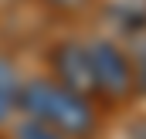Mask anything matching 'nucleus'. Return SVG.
Returning a JSON list of instances; mask_svg holds the SVG:
<instances>
[{
    "mask_svg": "<svg viewBox=\"0 0 146 139\" xmlns=\"http://www.w3.org/2000/svg\"><path fill=\"white\" fill-rule=\"evenodd\" d=\"M17 112L54 126L65 139H92L99 132V115H95L92 99L65 88L51 75H34V78L21 81Z\"/></svg>",
    "mask_w": 146,
    "mask_h": 139,
    "instance_id": "obj_1",
    "label": "nucleus"
},
{
    "mask_svg": "<svg viewBox=\"0 0 146 139\" xmlns=\"http://www.w3.org/2000/svg\"><path fill=\"white\" fill-rule=\"evenodd\" d=\"M88 44V68H92V99H106L109 105H122L136 95L133 65L122 44L109 37L85 41Z\"/></svg>",
    "mask_w": 146,
    "mask_h": 139,
    "instance_id": "obj_2",
    "label": "nucleus"
},
{
    "mask_svg": "<svg viewBox=\"0 0 146 139\" xmlns=\"http://www.w3.org/2000/svg\"><path fill=\"white\" fill-rule=\"evenodd\" d=\"M48 65H51L54 81H61L65 88L92 99V68H88V44L85 41H78V37L58 41L48 51Z\"/></svg>",
    "mask_w": 146,
    "mask_h": 139,
    "instance_id": "obj_3",
    "label": "nucleus"
},
{
    "mask_svg": "<svg viewBox=\"0 0 146 139\" xmlns=\"http://www.w3.org/2000/svg\"><path fill=\"white\" fill-rule=\"evenodd\" d=\"M109 21L129 37L146 31V0H112L109 3Z\"/></svg>",
    "mask_w": 146,
    "mask_h": 139,
    "instance_id": "obj_4",
    "label": "nucleus"
},
{
    "mask_svg": "<svg viewBox=\"0 0 146 139\" xmlns=\"http://www.w3.org/2000/svg\"><path fill=\"white\" fill-rule=\"evenodd\" d=\"M17 92H21V75L7 54H0V126L10 122L17 112Z\"/></svg>",
    "mask_w": 146,
    "mask_h": 139,
    "instance_id": "obj_5",
    "label": "nucleus"
},
{
    "mask_svg": "<svg viewBox=\"0 0 146 139\" xmlns=\"http://www.w3.org/2000/svg\"><path fill=\"white\" fill-rule=\"evenodd\" d=\"M126 54L133 65V88H136V95H146V31L133 34V48Z\"/></svg>",
    "mask_w": 146,
    "mask_h": 139,
    "instance_id": "obj_6",
    "label": "nucleus"
},
{
    "mask_svg": "<svg viewBox=\"0 0 146 139\" xmlns=\"http://www.w3.org/2000/svg\"><path fill=\"white\" fill-rule=\"evenodd\" d=\"M14 139H65L54 126H48V122H41V119H31V115H24L17 126H14Z\"/></svg>",
    "mask_w": 146,
    "mask_h": 139,
    "instance_id": "obj_7",
    "label": "nucleus"
},
{
    "mask_svg": "<svg viewBox=\"0 0 146 139\" xmlns=\"http://www.w3.org/2000/svg\"><path fill=\"white\" fill-rule=\"evenodd\" d=\"M51 10H58V14H78V10H85L88 3H95V0H44Z\"/></svg>",
    "mask_w": 146,
    "mask_h": 139,
    "instance_id": "obj_8",
    "label": "nucleus"
}]
</instances>
